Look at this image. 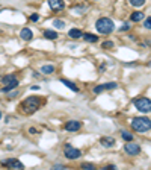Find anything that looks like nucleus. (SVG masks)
Segmentation results:
<instances>
[{"label": "nucleus", "mask_w": 151, "mask_h": 170, "mask_svg": "<svg viewBox=\"0 0 151 170\" xmlns=\"http://www.w3.org/2000/svg\"><path fill=\"white\" fill-rule=\"evenodd\" d=\"M132 128L136 131V132H141V134H145L150 131L151 128V120L148 117H135L132 120Z\"/></svg>", "instance_id": "1"}, {"label": "nucleus", "mask_w": 151, "mask_h": 170, "mask_svg": "<svg viewBox=\"0 0 151 170\" xmlns=\"http://www.w3.org/2000/svg\"><path fill=\"white\" fill-rule=\"evenodd\" d=\"M95 28L100 34H110L113 29H115V24L110 18L107 17H101V18H98L97 23H95Z\"/></svg>", "instance_id": "2"}, {"label": "nucleus", "mask_w": 151, "mask_h": 170, "mask_svg": "<svg viewBox=\"0 0 151 170\" xmlns=\"http://www.w3.org/2000/svg\"><path fill=\"white\" fill-rule=\"evenodd\" d=\"M38 106H39V99L36 96L27 97V99L21 103V109H23V112H26V114H33L38 109Z\"/></svg>", "instance_id": "3"}, {"label": "nucleus", "mask_w": 151, "mask_h": 170, "mask_svg": "<svg viewBox=\"0 0 151 170\" xmlns=\"http://www.w3.org/2000/svg\"><path fill=\"white\" fill-rule=\"evenodd\" d=\"M2 84L5 85V87H3V91H5V93H8L9 90H12V88H17V87H18V81H17V78H15V76H12V75H6V76H3Z\"/></svg>", "instance_id": "4"}, {"label": "nucleus", "mask_w": 151, "mask_h": 170, "mask_svg": "<svg viewBox=\"0 0 151 170\" xmlns=\"http://www.w3.org/2000/svg\"><path fill=\"white\" fill-rule=\"evenodd\" d=\"M135 106L141 111V112H150L151 111V102L147 97H141V99L135 100Z\"/></svg>", "instance_id": "5"}, {"label": "nucleus", "mask_w": 151, "mask_h": 170, "mask_svg": "<svg viewBox=\"0 0 151 170\" xmlns=\"http://www.w3.org/2000/svg\"><path fill=\"white\" fill-rule=\"evenodd\" d=\"M80 155H82V154H80L79 149L73 148L71 144H65V157H67L68 160H77Z\"/></svg>", "instance_id": "6"}, {"label": "nucleus", "mask_w": 151, "mask_h": 170, "mask_svg": "<svg viewBox=\"0 0 151 170\" xmlns=\"http://www.w3.org/2000/svg\"><path fill=\"white\" fill-rule=\"evenodd\" d=\"M124 149L125 152H127L129 155H138L141 152V148H139V144L133 143V141H127V144L124 146Z\"/></svg>", "instance_id": "7"}, {"label": "nucleus", "mask_w": 151, "mask_h": 170, "mask_svg": "<svg viewBox=\"0 0 151 170\" xmlns=\"http://www.w3.org/2000/svg\"><path fill=\"white\" fill-rule=\"evenodd\" d=\"M2 164H3V166H8V167H11V169H17V170H21V169H24L23 163H20V161H18V160H15V158L5 160V161H2Z\"/></svg>", "instance_id": "8"}, {"label": "nucleus", "mask_w": 151, "mask_h": 170, "mask_svg": "<svg viewBox=\"0 0 151 170\" xmlns=\"http://www.w3.org/2000/svg\"><path fill=\"white\" fill-rule=\"evenodd\" d=\"M80 128H82V123L77 121V120H70V121H67V125H65V129L68 132H76V131H79Z\"/></svg>", "instance_id": "9"}, {"label": "nucleus", "mask_w": 151, "mask_h": 170, "mask_svg": "<svg viewBox=\"0 0 151 170\" xmlns=\"http://www.w3.org/2000/svg\"><path fill=\"white\" fill-rule=\"evenodd\" d=\"M48 6L53 11H61L65 8V2L64 0H48Z\"/></svg>", "instance_id": "10"}, {"label": "nucleus", "mask_w": 151, "mask_h": 170, "mask_svg": "<svg viewBox=\"0 0 151 170\" xmlns=\"http://www.w3.org/2000/svg\"><path fill=\"white\" fill-rule=\"evenodd\" d=\"M118 85L115 84V82H109V84H103V85H98V87H95L92 91L95 93V94H98V93H101V91H104V90H112V88H116Z\"/></svg>", "instance_id": "11"}, {"label": "nucleus", "mask_w": 151, "mask_h": 170, "mask_svg": "<svg viewBox=\"0 0 151 170\" xmlns=\"http://www.w3.org/2000/svg\"><path fill=\"white\" fill-rule=\"evenodd\" d=\"M20 37H21L24 41H29V40H32L33 34H32V31H30L29 28H24V29H21V32H20Z\"/></svg>", "instance_id": "12"}, {"label": "nucleus", "mask_w": 151, "mask_h": 170, "mask_svg": "<svg viewBox=\"0 0 151 170\" xmlns=\"http://www.w3.org/2000/svg\"><path fill=\"white\" fill-rule=\"evenodd\" d=\"M100 143H101L104 148H113V146H115V138H112V137H103L101 140H100Z\"/></svg>", "instance_id": "13"}, {"label": "nucleus", "mask_w": 151, "mask_h": 170, "mask_svg": "<svg viewBox=\"0 0 151 170\" xmlns=\"http://www.w3.org/2000/svg\"><path fill=\"white\" fill-rule=\"evenodd\" d=\"M61 84H64L65 87H68V88H70V90H73V91H79L77 85L73 84V82H71V81H68V79H61Z\"/></svg>", "instance_id": "14"}, {"label": "nucleus", "mask_w": 151, "mask_h": 170, "mask_svg": "<svg viewBox=\"0 0 151 170\" xmlns=\"http://www.w3.org/2000/svg\"><path fill=\"white\" fill-rule=\"evenodd\" d=\"M82 37L85 38V41L88 43H97L98 41V35H92V34H82Z\"/></svg>", "instance_id": "15"}, {"label": "nucleus", "mask_w": 151, "mask_h": 170, "mask_svg": "<svg viewBox=\"0 0 151 170\" xmlns=\"http://www.w3.org/2000/svg\"><path fill=\"white\" fill-rule=\"evenodd\" d=\"M82 34H83V32H82L80 29H71V31L68 32V37L76 40V38H80V37H82Z\"/></svg>", "instance_id": "16"}, {"label": "nucleus", "mask_w": 151, "mask_h": 170, "mask_svg": "<svg viewBox=\"0 0 151 170\" xmlns=\"http://www.w3.org/2000/svg\"><path fill=\"white\" fill-rule=\"evenodd\" d=\"M41 71L44 73V75H52V73L55 71V67L50 64V65H42L41 67Z\"/></svg>", "instance_id": "17"}, {"label": "nucleus", "mask_w": 151, "mask_h": 170, "mask_svg": "<svg viewBox=\"0 0 151 170\" xmlns=\"http://www.w3.org/2000/svg\"><path fill=\"white\" fill-rule=\"evenodd\" d=\"M44 37H45L47 40H56V38H58V34H56L55 31H45V32H44Z\"/></svg>", "instance_id": "18"}, {"label": "nucleus", "mask_w": 151, "mask_h": 170, "mask_svg": "<svg viewBox=\"0 0 151 170\" xmlns=\"http://www.w3.org/2000/svg\"><path fill=\"white\" fill-rule=\"evenodd\" d=\"M142 18H144V14L139 12V11H138V12H133V14L130 15V20H132V21H141Z\"/></svg>", "instance_id": "19"}, {"label": "nucleus", "mask_w": 151, "mask_h": 170, "mask_svg": "<svg viewBox=\"0 0 151 170\" xmlns=\"http://www.w3.org/2000/svg\"><path fill=\"white\" fill-rule=\"evenodd\" d=\"M85 9H86V5H80V6H71V11H76L77 14H82V12H85Z\"/></svg>", "instance_id": "20"}, {"label": "nucleus", "mask_w": 151, "mask_h": 170, "mask_svg": "<svg viewBox=\"0 0 151 170\" xmlns=\"http://www.w3.org/2000/svg\"><path fill=\"white\" fill-rule=\"evenodd\" d=\"M122 138H124L125 141H133V134H130V132H127V131H122Z\"/></svg>", "instance_id": "21"}, {"label": "nucleus", "mask_w": 151, "mask_h": 170, "mask_svg": "<svg viewBox=\"0 0 151 170\" xmlns=\"http://www.w3.org/2000/svg\"><path fill=\"white\" fill-rule=\"evenodd\" d=\"M53 24H55V28H58V29H64L65 28V23L62 20H55Z\"/></svg>", "instance_id": "22"}, {"label": "nucleus", "mask_w": 151, "mask_h": 170, "mask_svg": "<svg viewBox=\"0 0 151 170\" xmlns=\"http://www.w3.org/2000/svg\"><path fill=\"white\" fill-rule=\"evenodd\" d=\"M129 2H130L133 6H142V5H145L147 0H129Z\"/></svg>", "instance_id": "23"}, {"label": "nucleus", "mask_w": 151, "mask_h": 170, "mask_svg": "<svg viewBox=\"0 0 151 170\" xmlns=\"http://www.w3.org/2000/svg\"><path fill=\"white\" fill-rule=\"evenodd\" d=\"M101 46H103V49H112L113 47V43L112 41H104Z\"/></svg>", "instance_id": "24"}, {"label": "nucleus", "mask_w": 151, "mask_h": 170, "mask_svg": "<svg viewBox=\"0 0 151 170\" xmlns=\"http://www.w3.org/2000/svg\"><path fill=\"white\" fill-rule=\"evenodd\" d=\"M82 169H86V170H92V169H94V164H91V163H83V164H82Z\"/></svg>", "instance_id": "25"}, {"label": "nucleus", "mask_w": 151, "mask_h": 170, "mask_svg": "<svg viewBox=\"0 0 151 170\" xmlns=\"http://www.w3.org/2000/svg\"><path fill=\"white\" fill-rule=\"evenodd\" d=\"M150 21H151V20H150V17H148V18H147V20H145V23H144V24H145V28H147V29H148V31H150V29H151V23H150Z\"/></svg>", "instance_id": "26"}, {"label": "nucleus", "mask_w": 151, "mask_h": 170, "mask_svg": "<svg viewBox=\"0 0 151 170\" xmlns=\"http://www.w3.org/2000/svg\"><path fill=\"white\" fill-rule=\"evenodd\" d=\"M30 20H32V21H38V20H39V15H38V14H32V15H30Z\"/></svg>", "instance_id": "27"}, {"label": "nucleus", "mask_w": 151, "mask_h": 170, "mask_svg": "<svg viewBox=\"0 0 151 170\" xmlns=\"http://www.w3.org/2000/svg\"><path fill=\"white\" fill-rule=\"evenodd\" d=\"M129 28H130V24H124L122 28H119V32H121V31H127Z\"/></svg>", "instance_id": "28"}, {"label": "nucleus", "mask_w": 151, "mask_h": 170, "mask_svg": "<svg viewBox=\"0 0 151 170\" xmlns=\"http://www.w3.org/2000/svg\"><path fill=\"white\" fill-rule=\"evenodd\" d=\"M17 94H18V93H17V91H14V93H9V97H11V99H12V97H15V96H17Z\"/></svg>", "instance_id": "29"}, {"label": "nucleus", "mask_w": 151, "mask_h": 170, "mask_svg": "<svg viewBox=\"0 0 151 170\" xmlns=\"http://www.w3.org/2000/svg\"><path fill=\"white\" fill-rule=\"evenodd\" d=\"M0 118H2V112H0Z\"/></svg>", "instance_id": "30"}]
</instances>
